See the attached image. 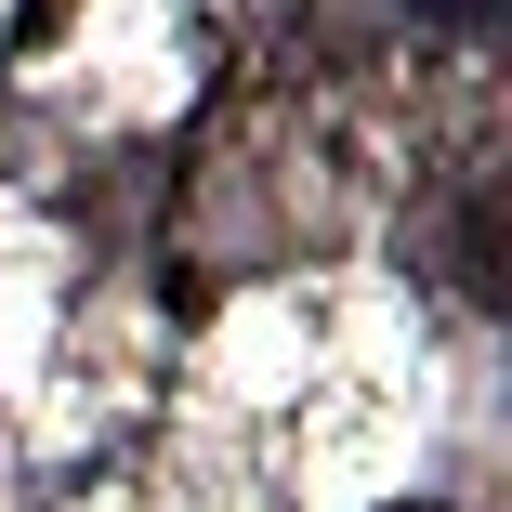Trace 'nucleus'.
Wrapping results in <instances>:
<instances>
[{
  "label": "nucleus",
  "instance_id": "nucleus-1",
  "mask_svg": "<svg viewBox=\"0 0 512 512\" xmlns=\"http://www.w3.org/2000/svg\"><path fill=\"white\" fill-rule=\"evenodd\" d=\"M407 14H421V27H486L499 0H407Z\"/></svg>",
  "mask_w": 512,
  "mask_h": 512
}]
</instances>
